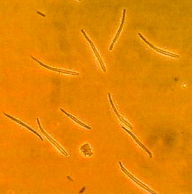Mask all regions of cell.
Here are the masks:
<instances>
[{
	"mask_svg": "<svg viewBox=\"0 0 192 194\" xmlns=\"http://www.w3.org/2000/svg\"><path fill=\"white\" fill-rule=\"evenodd\" d=\"M138 34H139V36H140V37H141V38L142 40H144L147 44H149V46H150V47L153 48L154 49H155L156 51L159 52L160 53H162V54H164V55H167V56H170L173 57H179V55H177L176 54H173V53H171V52H168V51H164L162 49H159V48L156 47L155 46H154L153 44H152L151 43H150L149 41L147 40L144 38V37L142 36V34H141L140 33H139Z\"/></svg>",
	"mask_w": 192,
	"mask_h": 194,
	"instance_id": "1",
	"label": "cell"
},
{
	"mask_svg": "<svg viewBox=\"0 0 192 194\" xmlns=\"http://www.w3.org/2000/svg\"><path fill=\"white\" fill-rule=\"evenodd\" d=\"M85 187H84V188H83V189H82V190H81V191H80V192H79V193H83V191H84V190H85Z\"/></svg>",
	"mask_w": 192,
	"mask_h": 194,
	"instance_id": "11",
	"label": "cell"
},
{
	"mask_svg": "<svg viewBox=\"0 0 192 194\" xmlns=\"http://www.w3.org/2000/svg\"><path fill=\"white\" fill-rule=\"evenodd\" d=\"M119 164H120V167H121V169H122V171H123V172H126V173H128V174L130 176H131V177H132V178H133L134 179L136 180L137 181H138V182H139V183H140V184H141L142 185H143V186H144V187H146V188H147L148 189H149V191H150L152 192V193H155L154 191H152V190H151L150 189H149V188H148V187H147V186L146 185H144V183H141V181H139V180L137 179L136 178H135V177H134V176H132V175H131V174L130 173H129V172H128V171H127V170H126V169L124 168V167H123V166H122V163H121V161H120V162H119Z\"/></svg>",
	"mask_w": 192,
	"mask_h": 194,
	"instance_id": "7",
	"label": "cell"
},
{
	"mask_svg": "<svg viewBox=\"0 0 192 194\" xmlns=\"http://www.w3.org/2000/svg\"><path fill=\"white\" fill-rule=\"evenodd\" d=\"M60 110H61V111H62L63 112H64V113L66 115H67V116H68V117H70V118H71V119H72L73 120H74V121H75V122H76L77 123H78V124L81 125L82 126H83V127H85V128H87V129H89V130H91V127H89V126H87V125H86L85 124H84V123H82V122H81V121H79V120H78L77 119H76V117H74V116L72 115L71 114H70L67 113L66 111H64V110H63L62 109H60Z\"/></svg>",
	"mask_w": 192,
	"mask_h": 194,
	"instance_id": "6",
	"label": "cell"
},
{
	"mask_svg": "<svg viewBox=\"0 0 192 194\" xmlns=\"http://www.w3.org/2000/svg\"><path fill=\"white\" fill-rule=\"evenodd\" d=\"M81 32H82V33H83L84 34V35L85 36V38H86V39L88 40V41H89V42L90 43V44H92L93 42L91 41V40L89 39V37H87V34H86V33H85V31H84V30L83 29H81Z\"/></svg>",
	"mask_w": 192,
	"mask_h": 194,
	"instance_id": "8",
	"label": "cell"
},
{
	"mask_svg": "<svg viewBox=\"0 0 192 194\" xmlns=\"http://www.w3.org/2000/svg\"><path fill=\"white\" fill-rule=\"evenodd\" d=\"M108 95H109V100H110V103H111V105H112V107H113V110L115 111V113H116V114H117V115L119 119L120 120V121H122V122L123 123H124L126 125V126H128V127H129V128H132V126L129 123H128V122H127V121H126V120H125L123 117L119 114V113L118 112V111H117V109H116V108L115 107V105H114V104H113V101H112V99H111V94H110V93H108Z\"/></svg>",
	"mask_w": 192,
	"mask_h": 194,
	"instance_id": "2",
	"label": "cell"
},
{
	"mask_svg": "<svg viewBox=\"0 0 192 194\" xmlns=\"http://www.w3.org/2000/svg\"><path fill=\"white\" fill-rule=\"evenodd\" d=\"M126 9H124V10H123V18H122V23H121V26H120V28H119V30L118 31L117 34H116V36H115V39H114V40H113V42H112V44H111V46H110V48H109V50H111L112 49L113 47V45H114V44H115V42L116 40H117V38H118V37L120 35V33L121 31V30H122V26H123V24H124V19H125V13H126Z\"/></svg>",
	"mask_w": 192,
	"mask_h": 194,
	"instance_id": "5",
	"label": "cell"
},
{
	"mask_svg": "<svg viewBox=\"0 0 192 194\" xmlns=\"http://www.w3.org/2000/svg\"><path fill=\"white\" fill-rule=\"evenodd\" d=\"M37 12L38 13V14H39V15H41L42 16H43V17H46V15H44V14H43L42 13H41V12H40V11H37Z\"/></svg>",
	"mask_w": 192,
	"mask_h": 194,
	"instance_id": "9",
	"label": "cell"
},
{
	"mask_svg": "<svg viewBox=\"0 0 192 194\" xmlns=\"http://www.w3.org/2000/svg\"><path fill=\"white\" fill-rule=\"evenodd\" d=\"M4 115H5L6 117H9L10 119H11V120H13V121H15L16 122L18 123L19 124L22 125V126H23L26 127V128H28V129L29 130H30V131L33 132V133H34V134H36V135H37V136H39V137L40 138V139L42 141H44V140H43V139H42V137L40 136V134H39V133H38L37 132H36L34 130H33L32 128H31L30 127H29V126H28L27 125L25 124L24 123H23L21 121H20V120H17V119H15V118H14V117H11V115H8V114H7L4 113Z\"/></svg>",
	"mask_w": 192,
	"mask_h": 194,
	"instance_id": "3",
	"label": "cell"
},
{
	"mask_svg": "<svg viewBox=\"0 0 192 194\" xmlns=\"http://www.w3.org/2000/svg\"><path fill=\"white\" fill-rule=\"evenodd\" d=\"M122 128H123L124 130H126V132H128L129 134H130V136H131L132 137V138H133V139L136 142H137V143L142 148H143V149H144L147 153H148V154H149V157H150V158H152V154L149 151V150H148V149L146 147V146H144V145H143V144H142L141 143V142H140L139 141V140L138 139H137V138L136 137V136H134V134H133V133H131V132H130V131L129 130H127L126 128H125L124 127H123V126H122Z\"/></svg>",
	"mask_w": 192,
	"mask_h": 194,
	"instance_id": "4",
	"label": "cell"
},
{
	"mask_svg": "<svg viewBox=\"0 0 192 194\" xmlns=\"http://www.w3.org/2000/svg\"><path fill=\"white\" fill-rule=\"evenodd\" d=\"M67 178L68 179H70V181H74V180H73L72 179V178H70V176H67Z\"/></svg>",
	"mask_w": 192,
	"mask_h": 194,
	"instance_id": "10",
	"label": "cell"
}]
</instances>
